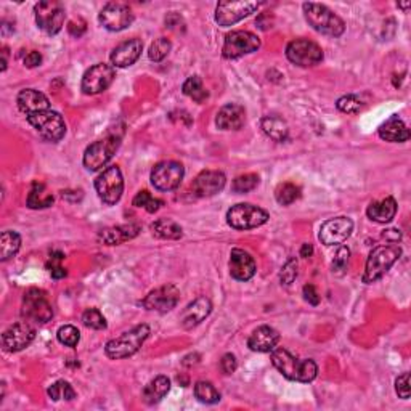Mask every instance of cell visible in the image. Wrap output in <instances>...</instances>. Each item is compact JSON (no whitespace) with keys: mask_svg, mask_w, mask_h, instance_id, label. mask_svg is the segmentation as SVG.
<instances>
[{"mask_svg":"<svg viewBox=\"0 0 411 411\" xmlns=\"http://www.w3.org/2000/svg\"><path fill=\"white\" fill-rule=\"evenodd\" d=\"M312 254H314L312 244H304L302 249H301V257L307 259V257H310V255H312Z\"/></svg>","mask_w":411,"mask_h":411,"instance_id":"55","label":"cell"},{"mask_svg":"<svg viewBox=\"0 0 411 411\" xmlns=\"http://www.w3.org/2000/svg\"><path fill=\"white\" fill-rule=\"evenodd\" d=\"M7 48H4V52H2V71H5L7 69Z\"/></svg>","mask_w":411,"mask_h":411,"instance_id":"56","label":"cell"},{"mask_svg":"<svg viewBox=\"0 0 411 411\" xmlns=\"http://www.w3.org/2000/svg\"><path fill=\"white\" fill-rule=\"evenodd\" d=\"M229 267L231 278H235L236 281H249L255 275V270H257L252 255L240 248L231 249Z\"/></svg>","mask_w":411,"mask_h":411,"instance_id":"21","label":"cell"},{"mask_svg":"<svg viewBox=\"0 0 411 411\" xmlns=\"http://www.w3.org/2000/svg\"><path fill=\"white\" fill-rule=\"evenodd\" d=\"M286 57L292 65L301 68H310L323 61V50L318 43L309 39H296L288 43Z\"/></svg>","mask_w":411,"mask_h":411,"instance_id":"11","label":"cell"},{"mask_svg":"<svg viewBox=\"0 0 411 411\" xmlns=\"http://www.w3.org/2000/svg\"><path fill=\"white\" fill-rule=\"evenodd\" d=\"M151 335L148 325H137L132 328L130 331L122 332L119 337L111 339L105 346V353L111 360H122L127 357H132L138 351H140L143 344H145L147 339Z\"/></svg>","mask_w":411,"mask_h":411,"instance_id":"2","label":"cell"},{"mask_svg":"<svg viewBox=\"0 0 411 411\" xmlns=\"http://www.w3.org/2000/svg\"><path fill=\"white\" fill-rule=\"evenodd\" d=\"M220 368L224 371L225 375H233L238 368V362L236 357L233 353H225L224 357L220 360Z\"/></svg>","mask_w":411,"mask_h":411,"instance_id":"49","label":"cell"},{"mask_svg":"<svg viewBox=\"0 0 411 411\" xmlns=\"http://www.w3.org/2000/svg\"><path fill=\"white\" fill-rule=\"evenodd\" d=\"M185 169L177 161H163L151 170V185L159 191H172L180 187Z\"/></svg>","mask_w":411,"mask_h":411,"instance_id":"13","label":"cell"},{"mask_svg":"<svg viewBox=\"0 0 411 411\" xmlns=\"http://www.w3.org/2000/svg\"><path fill=\"white\" fill-rule=\"evenodd\" d=\"M257 8V2H244V0H240V2H219L217 8H215V21L222 27H229L254 13Z\"/></svg>","mask_w":411,"mask_h":411,"instance_id":"16","label":"cell"},{"mask_svg":"<svg viewBox=\"0 0 411 411\" xmlns=\"http://www.w3.org/2000/svg\"><path fill=\"white\" fill-rule=\"evenodd\" d=\"M296 278H297V260L291 257L288 259V262L285 265H283V269L280 271V281L281 285L290 286Z\"/></svg>","mask_w":411,"mask_h":411,"instance_id":"46","label":"cell"},{"mask_svg":"<svg viewBox=\"0 0 411 411\" xmlns=\"http://www.w3.org/2000/svg\"><path fill=\"white\" fill-rule=\"evenodd\" d=\"M179 299L180 291L177 290L175 285H164L149 292L142 301V305L147 310H151V312L168 314L172 309L177 307Z\"/></svg>","mask_w":411,"mask_h":411,"instance_id":"17","label":"cell"},{"mask_svg":"<svg viewBox=\"0 0 411 411\" xmlns=\"http://www.w3.org/2000/svg\"><path fill=\"white\" fill-rule=\"evenodd\" d=\"M402 255V248L398 244H384V246H377L370 252L368 260H366L365 274L362 276L363 283L371 285L377 280H381L391 267L397 262Z\"/></svg>","mask_w":411,"mask_h":411,"instance_id":"4","label":"cell"},{"mask_svg":"<svg viewBox=\"0 0 411 411\" xmlns=\"http://www.w3.org/2000/svg\"><path fill=\"white\" fill-rule=\"evenodd\" d=\"M280 342V332L271 326H259L252 331V335L248 339V347L252 352L267 353L276 349V344Z\"/></svg>","mask_w":411,"mask_h":411,"instance_id":"24","label":"cell"},{"mask_svg":"<svg viewBox=\"0 0 411 411\" xmlns=\"http://www.w3.org/2000/svg\"><path fill=\"white\" fill-rule=\"evenodd\" d=\"M27 208L31 209H46L53 204L52 193L47 191V188L41 182L32 183L29 194H27Z\"/></svg>","mask_w":411,"mask_h":411,"instance_id":"33","label":"cell"},{"mask_svg":"<svg viewBox=\"0 0 411 411\" xmlns=\"http://www.w3.org/2000/svg\"><path fill=\"white\" fill-rule=\"evenodd\" d=\"M260 48V39L249 31H231L227 34L222 55L227 60H236Z\"/></svg>","mask_w":411,"mask_h":411,"instance_id":"12","label":"cell"},{"mask_svg":"<svg viewBox=\"0 0 411 411\" xmlns=\"http://www.w3.org/2000/svg\"><path fill=\"white\" fill-rule=\"evenodd\" d=\"M98 21L111 32L124 31L133 23V13L127 4L109 2L98 15Z\"/></svg>","mask_w":411,"mask_h":411,"instance_id":"15","label":"cell"},{"mask_svg":"<svg viewBox=\"0 0 411 411\" xmlns=\"http://www.w3.org/2000/svg\"><path fill=\"white\" fill-rule=\"evenodd\" d=\"M349 257H351V251H349V248L341 246L337 249L335 260H332V271H335L336 275L346 274L347 265H349Z\"/></svg>","mask_w":411,"mask_h":411,"instance_id":"45","label":"cell"},{"mask_svg":"<svg viewBox=\"0 0 411 411\" xmlns=\"http://www.w3.org/2000/svg\"><path fill=\"white\" fill-rule=\"evenodd\" d=\"M151 231L161 240H180L183 236L182 227L172 219H158L151 224Z\"/></svg>","mask_w":411,"mask_h":411,"instance_id":"32","label":"cell"},{"mask_svg":"<svg viewBox=\"0 0 411 411\" xmlns=\"http://www.w3.org/2000/svg\"><path fill=\"white\" fill-rule=\"evenodd\" d=\"M20 111H23L26 116L41 113V111H47L50 108L48 98L43 95L42 92L34 90V88H25L18 93L16 98Z\"/></svg>","mask_w":411,"mask_h":411,"instance_id":"26","label":"cell"},{"mask_svg":"<svg viewBox=\"0 0 411 411\" xmlns=\"http://www.w3.org/2000/svg\"><path fill=\"white\" fill-rule=\"evenodd\" d=\"M304 16L307 23L314 27L316 32L331 37H341L346 31V23L339 16L321 4H304Z\"/></svg>","mask_w":411,"mask_h":411,"instance_id":"3","label":"cell"},{"mask_svg":"<svg viewBox=\"0 0 411 411\" xmlns=\"http://www.w3.org/2000/svg\"><path fill=\"white\" fill-rule=\"evenodd\" d=\"M410 5H411L410 2H407V4H398V7H400V8H403V10H408V8H410Z\"/></svg>","mask_w":411,"mask_h":411,"instance_id":"57","label":"cell"},{"mask_svg":"<svg viewBox=\"0 0 411 411\" xmlns=\"http://www.w3.org/2000/svg\"><path fill=\"white\" fill-rule=\"evenodd\" d=\"M379 137L391 143H403L410 140V130L407 124L396 114L379 127Z\"/></svg>","mask_w":411,"mask_h":411,"instance_id":"28","label":"cell"},{"mask_svg":"<svg viewBox=\"0 0 411 411\" xmlns=\"http://www.w3.org/2000/svg\"><path fill=\"white\" fill-rule=\"evenodd\" d=\"M170 48H172V43L168 37H159L154 41L151 46H149V52H148V57L151 61H163L168 55L170 53Z\"/></svg>","mask_w":411,"mask_h":411,"instance_id":"40","label":"cell"},{"mask_svg":"<svg viewBox=\"0 0 411 411\" xmlns=\"http://www.w3.org/2000/svg\"><path fill=\"white\" fill-rule=\"evenodd\" d=\"M121 142L122 132H113L108 137L102 138V140H97L92 145H88L84 153V159H82L86 169L90 172L103 169L119 149Z\"/></svg>","mask_w":411,"mask_h":411,"instance_id":"5","label":"cell"},{"mask_svg":"<svg viewBox=\"0 0 411 411\" xmlns=\"http://www.w3.org/2000/svg\"><path fill=\"white\" fill-rule=\"evenodd\" d=\"M271 363L290 381L310 382L318 375V366H316L314 360H301L294 357L286 349H274L271 351Z\"/></svg>","mask_w":411,"mask_h":411,"instance_id":"1","label":"cell"},{"mask_svg":"<svg viewBox=\"0 0 411 411\" xmlns=\"http://www.w3.org/2000/svg\"><path fill=\"white\" fill-rule=\"evenodd\" d=\"M23 316L26 320L34 321L39 325H46L52 320L53 309L50 304L46 291L37 290V288H31L27 290L23 296Z\"/></svg>","mask_w":411,"mask_h":411,"instance_id":"8","label":"cell"},{"mask_svg":"<svg viewBox=\"0 0 411 411\" xmlns=\"http://www.w3.org/2000/svg\"><path fill=\"white\" fill-rule=\"evenodd\" d=\"M396 392L400 398H410V373H403L397 377L396 381Z\"/></svg>","mask_w":411,"mask_h":411,"instance_id":"48","label":"cell"},{"mask_svg":"<svg viewBox=\"0 0 411 411\" xmlns=\"http://www.w3.org/2000/svg\"><path fill=\"white\" fill-rule=\"evenodd\" d=\"M275 198L276 201H278V204L290 206L301 198V188L294 185V183L291 182L281 183V185H278V188L275 190Z\"/></svg>","mask_w":411,"mask_h":411,"instance_id":"37","label":"cell"},{"mask_svg":"<svg viewBox=\"0 0 411 411\" xmlns=\"http://www.w3.org/2000/svg\"><path fill=\"white\" fill-rule=\"evenodd\" d=\"M170 391V379L168 376H158L153 381H149L143 389V402L148 405L159 403L168 392Z\"/></svg>","mask_w":411,"mask_h":411,"instance_id":"30","label":"cell"},{"mask_svg":"<svg viewBox=\"0 0 411 411\" xmlns=\"http://www.w3.org/2000/svg\"><path fill=\"white\" fill-rule=\"evenodd\" d=\"M180 23H182L180 15H177L175 12H172V13H169L168 16H166V26H168L169 29H174V27L179 26Z\"/></svg>","mask_w":411,"mask_h":411,"instance_id":"53","label":"cell"},{"mask_svg":"<svg viewBox=\"0 0 411 411\" xmlns=\"http://www.w3.org/2000/svg\"><path fill=\"white\" fill-rule=\"evenodd\" d=\"M269 219L270 215L267 210L249 203L233 206V208L229 209V213H227V222H229V225L235 230L257 229V227H262L264 224H267Z\"/></svg>","mask_w":411,"mask_h":411,"instance_id":"7","label":"cell"},{"mask_svg":"<svg viewBox=\"0 0 411 411\" xmlns=\"http://www.w3.org/2000/svg\"><path fill=\"white\" fill-rule=\"evenodd\" d=\"M82 323L90 330H107V318L97 309H87L82 315Z\"/></svg>","mask_w":411,"mask_h":411,"instance_id":"43","label":"cell"},{"mask_svg":"<svg viewBox=\"0 0 411 411\" xmlns=\"http://www.w3.org/2000/svg\"><path fill=\"white\" fill-rule=\"evenodd\" d=\"M210 310H213V304H210L208 297L201 296L194 299V301L191 304H188L187 309L182 312L180 323L185 330H191V328L198 326L208 318Z\"/></svg>","mask_w":411,"mask_h":411,"instance_id":"23","label":"cell"},{"mask_svg":"<svg viewBox=\"0 0 411 411\" xmlns=\"http://www.w3.org/2000/svg\"><path fill=\"white\" fill-rule=\"evenodd\" d=\"M63 259H65V255L61 252H53L52 255H50V262H52V265L48 264V269H50V275H52V278H55V280L66 276V270L60 265V262Z\"/></svg>","mask_w":411,"mask_h":411,"instance_id":"47","label":"cell"},{"mask_svg":"<svg viewBox=\"0 0 411 411\" xmlns=\"http://www.w3.org/2000/svg\"><path fill=\"white\" fill-rule=\"evenodd\" d=\"M42 63V55L39 53V52H29L26 55V58H25V66L26 68H36V66H39Z\"/></svg>","mask_w":411,"mask_h":411,"instance_id":"51","label":"cell"},{"mask_svg":"<svg viewBox=\"0 0 411 411\" xmlns=\"http://www.w3.org/2000/svg\"><path fill=\"white\" fill-rule=\"evenodd\" d=\"M194 397L201 403L214 405L220 402V392L208 381H199L194 386Z\"/></svg>","mask_w":411,"mask_h":411,"instance_id":"36","label":"cell"},{"mask_svg":"<svg viewBox=\"0 0 411 411\" xmlns=\"http://www.w3.org/2000/svg\"><path fill=\"white\" fill-rule=\"evenodd\" d=\"M182 90L187 97H190L196 103H203L204 100L209 97L208 90H206L204 86H203L201 77H198V76L188 77V79L185 81V84H183V87H182Z\"/></svg>","mask_w":411,"mask_h":411,"instance_id":"35","label":"cell"},{"mask_svg":"<svg viewBox=\"0 0 411 411\" xmlns=\"http://www.w3.org/2000/svg\"><path fill=\"white\" fill-rule=\"evenodd\" d=\"M143 50V43L140 39H129V41L119 43L113 52H111V63L116 68H127L132 66L140 58Z\"/></svg>","mask_w":411,"mask_h":411,"instance_id":"22","label":"cell"},{"mask_svg":"<svg viewBox=\"0 0 411 411\" xmlns=\"http://www.w3.org/2000/svg\"><path fill=\"white\" fill-rule=\"evenodd\" d=\"M382 236H384L386 240L392 241V243H398L400 240H402V233H400V230H396V229L386 230L384 233H382Z\"/></svg>","mask_w":411,"mask_h":411,"instance_id":"54","label":"cell"},{"mask_svg":"<svg viewBox=\"0 0 411 411\" xmlns=\"http://www.w3.org/2000/svg\"><path fill=\"white\" fill-rule=\"evenodd\" d=\"M116 77V71L111 65L107 63H98L93 65L92 68L86 71L84 77L81 82V90L86 95H97L107 90V88L113 84Z\"/></svg>","mask_w":411,"mask_h":411,"instance_id":"14","label":"cell"},{"mask_svg":"<svg viewBox=\"0 0 411 411\" xmlns=\"http://www.w3.org/2000/svg\"><path fill=\"white\" fill-rule=\"evenodd\" d=\"M304 299L310 305H318L320 304V294L316 292L314 285H305L304 286Z\"/></svg>","mask_w":411,"mask_h":411,"instance_id":"50","label":"cell"},{"mask_svg":"<svg viewBox=\"0 0 411 411\" xmlns=\"http://www.w3.org/2000/svg\"><path fill=\"white\" fill-rule=\"evenodd\" d=\"M47 393H48V397L53 400V402H60V400H66V402H71V400H74L77 397L76 391L68 381L53 382V384L48 387Z\"/></svg>","mask_w":411,"mask_h":411,"instance_id":"38","label":"cell"},{"mask_svg":"<svg viewBox=\"0 0 411 411\" xmlns=\"http://www.w3.org/2000/svg\"><path fill=\"white\" fill-rule=\"evenodd\" d=\"M397 214V203L392 196H387L382 201H373L368 209H366V215L377 224H389L392 222Z\"/></svg>","mask_w":411,"mask_h":411,"instance_id":"29","label":"cell"},{"mask_svg":"<svg viewBox=\"0 0 411 411\" xmlns=\"http://www.w3.org/2000/svg\"><path fill=\"white\" fill-rule=\"evenodd\" d=\"M68 31H69L71 36L81 37L86 32V23H84V21H79V23H76V21H71V23L68 25Z\"/></svg>","mask_w":411,"mask_h":411,"instance_id":"52","label":"cell"},{"mask_svg":"<svg viewBox=\"0 0 411 411\" xmlns=\"http://www.w3.org/2000/svg\"><path fill=\"white\" fill-rule=\"evenodd\" d=\"M26 119L46 142L57 143L66 135V122L57 111H41V113L26 116Z\"/></svg>","mask_w":411,"mask_h":411,"instance_id":"6","label":"cell"},{"mask_svg":"<svg viewBox=\"0 0 411 411\" xmlns=\"http://www.w3.org/2000/svg\"><path fill=\"white\" fill-rule=\"evenodd\" d=\"M227 185V177L220 170H203L194 179L191 190L198 198H210L220 193Z\"/></svg>","mask_w":411,"mask_h":411,"instance_id":"20","label":"cell"},{"mask_svg":"<svg viewBox=\"0 0 411 411\" xmlns=\"http://www.w3.org/2000/svg\"><path fill=\"white\" fill-rule=\"evenodd\" d=\"M36 330L29 321H20L4 331L2 346L7 352H20L34 341Z\"/></svg>","mask_w":411,"mask_h":411,"instance_id":"18","label":"cell"},{"mask_svg":"<svg viewBox=\"0 0 411 411\" xmlns=\"http://www.w3.org/2000/svg\"><path fill=\"white\" fill-rule=\"evenodd\" d=\"M34 13L39 29L47 32L48 36L58 34L63 29L66 12L60 2H53V0L39 2L34 7Z\"/></svg>","mask_w":411,"mask_h":411,"instance_id":"10","label":"cell"},{"mask_svg":"<svg viewBox=\"0 0 411 411\" xmlns=\"http://www.w3.org/2000/svg\"><path fill=\"white\" fill-rule=\"evenodd\" d=\"M353 231V222L349 217H335L326 220L323 225L320 227L318 238L320 241L326 244V246H335V244H342L347 241V238L352 235Z\"/></svg>","mask_w":411,"mask_h":411,"instance_id":"19","label":"cell"},{"mask_svg":"<svg viewBox=\"0 0 411 411\" xmlns=\"http://www.w3.org/2000/svg\"><path fill=\"white\" fill-rule=\"evenodd\" d=\"M257 185H259V175L246 174V175L236 177V179L233 180L231 190L238 194H243V193H249V191L255 190Z\"/></svg>","mask_w":411,"mask_h":411,"instance_id":"41","label":"cell"},{"mask_svg":"<svg viewBox=\"0 0 411 411\" xmlns=\"http://www.w3.org/2000/svg\"><path fill=\"white\" fill-rule=\"evenodd\" d=\"M246 122V111L238 103H229L222 107L215 118V126L220 130H240Z\"/></svg>","mask_w":411,"mask_h":411,"instance_id":"25","label":"cell"},{"mask_svg":"<svg viewBox=\"0 0 411 411\" xmlns=\"http://www.w3.org/2000/svg\"><path fill=\"white\" fill-rule=\"evenodd\" d=\"M57 337H58L60 344H63V346L73 349V347L77 346V344H79L81 332L73 325H65V326H61L58 330Z\"/></svg>","mask_w":411,"mask_h":411,"instance_id":"42","label":"cell"},{"mask_svg":"<svg viewBox=\"0 0 411 411\" xmlns=\"http://www.w3.org/2000/svg\"><path fill=\"white\" fill-rule=\"evenodd\" d=\"M260 127L267 137H270L271 140L275 142H285L288 138V133H290V129H288V124L278 116H265V118L260 121Z\"/></svg>","mask_w":411,"mask_h":411,"instance_id":"31","label":"cell"},{"mask_svg":"<svg viewBox=\"0 0 411 411\" xmlns=\"http://www.w3.org/2000/svg\"><path fill=\"white\" fill-rule=\"evenodd\" d=\"M133 206H135V208L145 209L147 213L153 214V213H156V210H159L161 206H163V201H161V199H158V198L151 196V194H149L147 190H143V191H138L137 196L133 198Z\"/></svg>","mask_w":411,"mask_h":411,"instance_id":"39","label":"cell"},{"mask_svg":"<svg viewBox=\"0 0 411 411\" xmlns=\"http://www.w3.org/2000/svg\"><path fill=\"white\" fill-rule=\"evenodd\" d=\"M140 233V227L135 224H127V225H118L111 227V229H105L100 231L98 240L107 246H116V244L126 243L135 238Z\"/></svg>","mask_w":411,"mask_h":411,"instance_id":"27","label":"cell"},{"mask_svg":"<svg viewBox=\"0 0 411 411\" xmlns=\"http://www.w3.org/2000/svg\"><path fill=\"white\" fill-rule=\"evenodd\" d=\"M21 248V236L16 231L5 230L0 235V260L12 259Z\"/></svg>","mask_w":411,"mask_h":411,"instance_id":"34","label":"cell"},{"mask_svg":"<svg viewBox=\"0 0 411 411\" xmlns=\"http://www.w3.org/2000/svg\"><path fill=\"white\" fill-rule=\"evenodd\" d=\"M336 107L346 114H357L365 107V103L357 95H344L337 100Z\"/></svg>","mask_w":411,"mask_h":411,"instance_id":"44","label":"cell"},{"mask_svg":"<svg viewBox=\"0 0 411 411\" xmlns=\"http://www.w3.org/2000/svg\"><path fill=\"white\" fill-rule=\"evenodd\" d=\"M95 190L105 204L113 206L119 201L124 193V179L118 166H109L97 177Z\"/></svg>","mask_w":411,"mask_h":411,"instance_id":"9","label":"cell"}]
</instances>
